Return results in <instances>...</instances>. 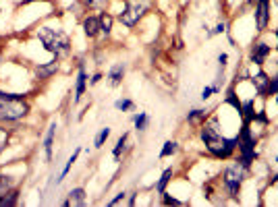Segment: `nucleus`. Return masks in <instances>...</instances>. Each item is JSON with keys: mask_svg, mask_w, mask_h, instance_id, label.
Masks as SVG:
<instances>
[{"mask_svg": "<svg viewBox=\"0 0 278 207\" xmlns=\"http://www.w3.org/2000/svg\"><path fill=\"white\" fill-rule=\"evenodd\" d=\"M239 151H241V158H239V164H243L245 168L251 166V162L255 160V139L251 137V131H249V122H243V129L239 133Z\"/></svg>", "mask_w": 278, "mask_h": 207, "instance_id": "nucleus-4", "label": "nucleus"}, {"mask_svg": "<svg viewBox=\"0 0 278 207\" xmlns=\"http://www.w3.org/2000/svg\"><path fill=\"white\" fill-rule=\"evenodd\" d=\"M249 3H255V0H249Z\"/></svg>", "mask_w": 278, "mask_h": 207, "instance_id": "nucleus-39", "label": "nucleus"}, {"mask_svg": "<svg viewBox=\"0 0 278 207\" xmlns=\"http://www.w3.org/2000/svg\"><path fill=\"white\" fill-rule=\"evenodd\" d=\"M227 58H229L227 54H220V56H218V63H220V67H225V65H227Z\"/></svg>", "mask_w": 278, "mask_h": 207, "instance_id": "nucleus-34", "label": "nucleus"}, {"mask_svg": "<svg viewBox=\"0 0 278 207\" xmlns=\"http://www.w3.org/2000/svg\"><path fill=\"white\" fill-rule=\"evenodd\" d=\"M201 139H203L206 147L216 155V158H220V160L231 158L233 151H235L237 145H239V135L233 137V139L222 137L220 131H218V127H216V120H212L210 125H206V127L201 129Z\"/></svg>", "mask_w": 278, "mask_h": 207, "instance_id": "nucleus-1", "label": "nucleus"}, {"mask_svg": "<svg viewBox=\"0 0 278 207\" xmlns=\"http://www.w3.org/2000/svg\"><path fill=\"white\" fill-rule=\"evenodd\" d=\"M100 31H104L106 35H108L110 31H113V17L106 15V13L100 17Z\"/></svg>", "mask_w": 278, "mask_h": 207, "instance_id": "nucleus-15", "label": "nucleus"}, {"mask_svg": "<svg viewBox=\"0 0 278 207\" xmlns=\"http://www.w3.org/2000/svg\"><path fill=\"white\" fill-rule=\"evenodd\" d=\"M222 31H227V25H225V23H220V25H218V27H216L212 33H222Z\"/></svg>", "mask_w": 278, "mask_h": 207, "instance_id": "nucleus-32", "label": "nucleus"}, {"mask_svg": "<svg viewBox=\"0 0 278 207\" xmlns=\"http://www.w3.org/2000/svg\"><path fill=\"white\" fill-rule=\"evenodd\" d=\"M69 201H65V205H83L85 203V191L83 189H73L69 193Z\"/></svg>", "mask_w": 278, "mask_h": 207, "instance_id": "nucleus-11", "label": "nucleus"}, {"mask_svg": "<svg viewBox=\"0 0 278 207\" xmlns=\"http://www.w3.org/2000/svg\"><path fill=\"white\" fill-rule=\"evenodd\" d=\"M199 118H206V112H203V110H193V112L187 114V120H189V122H195V120H199Z\"/></svg>", "mask_w": 278, "mask_h": 207, "instance_id": "nucleus-26", "label": "nucleus"}, {"mask_svg": "<svg viewBox=\"0 0 278 207\" xmlns=\"http://www.w3.org/2000/svg\"><path fill=\"white\" fill-rule=\"evenodd\" d=\"M164 201L169 203V205H181V203H179L177 199H173V197H164Z\"/></svg>", "mask_w": 278, "mask_h": 207, "instance_id": "nucleus-33", "label": "nucleus"}, {"mask_svg": "<svg viewBox=\"0 0 278 207\" xmlns=\"http://www.w3.org/2000/svg\"><path fill=\"white\" fill-rule=\"evenodd\" d=\"M171 176H173V170H164V174H162V178H160V182H158V193L164 195V189H166V184H169Z\"/></svg>", "mask_w": 278, "mask_h": 207, "instance_id": "nucleus-19", "label": "nucleus"}, {"mask_svg": "<svg viewBox=\"0 0 278 207\" xmlns=\"http://www.w3.org/2000/svg\"><path fill=\"white\" fill-rule=\"evenodd\" d=\"M85 3H87L89 7H94V9H102V7L108 3V0H85Z\"/></svg>", "mask_w": 278, "mask_h": 207, "instance_id": "nucleus-29", "label": "nucleus"}, {"mask_svg": "<svg viewBox=\"0 0 278 207\" xmlns=\"http://www.w3.org/2000/svg\"><path fill=\"white\" fill-rule=\"evenodd\" d=\"M54 131H57V127H50L48 129V135H46V143H44V147H46V158L50 160L52 158V143H54Z\"/></svg>", "mask_w": 278, "mask_h": 207, "instance_id": "nucleus-14", "label": "nucleus"}, {"mask_svg": "<svg viewBox=\"0 0 278 207\" xmlns=\"http://www.w3.org/2000/svg\"><path fill=\"white\" fill-rule=\"evenodd\" d=\"M77 155H79V149H77V151H75V153L71 155V158H69V162H67V166H65V170H63V174H61V178H59V182H61V180H63V178H65V176L69 174V170H71V166H73V164H75V160H77Z\"/></svg>", "mask_w": 278, "mask_h": 207, "instance_id": "nucleus-22", "label": "nucleus"}, {"mask_svg": "<svg viewBox=\"0 0 278 207\" xmlns=\"http://www.w3.org/2000/svg\"><path fill=\"white\" fill-rule=\"evenodd\" d=\"M108 135H110V129H108V127H106V129H102V131H100V135L96 137V143H94V145H96V147H102V145H104V141L108 139Z\"/></svg>", "mask_w": 278, "mask_h": 207, "instance_id": "nucleus-24", "label": "nucleus"}, {"mask_svg": "<svg viewBox=\"0 0 278 207\" xmlns=\"http://www.w3.org/2000/svg\"><path fill=\"white\" fill-rule=\"evenodd\" d=\"M147 122H150V116H147L145 112H141L139 116H135V127H137L139 131H145V129H147Z\"/></svg>", "mask_w": 278, "mask_h": 207, "instance_id": "nucleus-20", "label": "nucleus"}, {"mask_svg": "<svg viewBox=\"0 0 278 207\" xmlns=\"http://www.w3.org/2000/svg\"><path fill=\"white\" fill-rule=\"evenodd\" d=\"M270 52H272V48H270L268 44L260 42V44H255V46L251 48L249 58H251V63H253V65H264V60L270 56Z\"/></svg>", "mask_w": 278, "mask_h": 207, "instance_id": "nucleus-8", "label": "nucleus"}, {"mask_svg": "<svg viewBox=\"0 0 278 207\" xmlns=\"http://www.w3.org/2000/svg\"><path fill=\"white\" fill-rule=\"evenodd\" d=\"M7 139H9L7 131H5V129H0V151L5 149V145H7Z\"/></svg>", "mask_w": 278, "mask_h": 207, "instance_id": "nucleus-30", "label": "nucleus"}, {"mask_svg": "<svg viewBox=\"0 0 278 207\" xmlns=\"http://www.w3.org/2000/svg\"><path fill=\"white\" fill-rule=\"evenodd\" d=\"M17 203V193H5L3 197H0V207H11Z\"/></svg>", "mask_w": 278, "mask_h": 207, "instance_id": "nucleus-16", "label": "nucleus"}, {"mask_svg": "<svg viewBox=\"0 0 278 207\" xmlns=\"http://www.w3.org/2000/svg\"><path fill=\"white\" fill-rule=\"evenodd\" d=\"M278 93V77H274V79H270V83H268V91H266V95H276Z\"/></svg>", "mask_w": 278, "mask_h": 207, "instance_id": "nucleus-25", "label": "nucleus"}, {"mask_svg": "<svg viewBox=\"0 0 278 207\" xmlns=\"http://www.w3.org/2000/svg\"><path fill=\"white\" fill-rule=\"evenodd\" d=\"M270 21V0H257L255 7V27L257 31H264Z\"/></svg>", "mask_w": 278, "mask_h": 207, "instance_id": "nucleus-7", "label": "nucleus"}, {"mask_svg": "<svg viewBox=\"0 0 278 207\" xmlns=\"http://www.w3.org/2000/svg\"><path fill=\"white\" fill-rule=\"evenodd\" d=\"M121 201H125V193H121L117 199H113V201H110V205H119Z\"/></svg>", "mask_w": 278, "mask_h": 207, "instance_id": "nucleus-31", "label": "nucleus"}, {"mask_svg": "<svg viewBox=\"0 0 278 207\" xmlns=\"http://www.w3.org/2000/svg\"><path fill=\"white\" fill-rule=\"evenodd\" d=\"M274 35H276V39H278V29H276V31H274Z\"/></svg>", "mask_w": 278, "mask_h": 207, "instance_id": "nucleus-37", "label": "nucleus"}, {"mask_svg": "<svg viewBox=\"0 0 278 207\" xmlns=\"http://www.w3.org/2000/svg\"><path fill=\"white\" fill-rule=\"evenodd\" d=\"M145 11H147V3H145V0H127V7L123 11V15H121V21L127 27H133Z\"/></svg>", "mask_w": 278, "mask_h": 207, "instance_id": "nucleus-6", "label": "nucleus"}, {"mask_svg": "<svg viewBox=\"0 0 278 207\" xmlns=\"http://www.w3.org/2000/svg\"><path fill=\"white\" fill-rule=\"evenodd\" d=\"M175 151H177V143L175 141H166L162 151H160V155H162V158H169V155H173Z\"/></svg>", "mask_w": 278, "mask_h": 207, "instance_id": "nucleus-17", "label": "nucleus"}, {"mask_svg": "<svg viewBox=\"0 0 278 207\" xmlns=\"http://www.w3.org/2000/svg\"><path fill=\"white\" fill-rule=\"evenodd\" d=\"M276 3H278V0H276Z\"/></svg>", "mask_w": 278, "mask_h": 207, "instance_id": "nucleus-40", "label": "nucleus"}, {"mask_svg": "<svg viewBox=\"0 0 278 207\" xmlns=\"http://www.w3.org/2000/svg\"><path fill=\"white\" fill-rule=\"evenodd\" d=\"M123 75H125V67H123V65H115L113 69H110V83H113L115 87L121 85Z\"/></svg>", "mask_w": 278, "mask_h": 207, "instance_id": "nucleus-12", "label": "nucleus"}, {"mask_svg": "<svg viewBox=\"0 0 278 207\" xmlns=\"http://www.w3.org/2000/svg\"><path fill=\"white\" fill-rule=\"evenodd\" d=\"M251 81H253V85H255L257 93H260V95H266V91H268V83H270L268 75H266V73H257L255 77H251Z\"/></svg>", "mask_w": 278, "mask_h": 207, "instance_id": "nucleus-10", "label": "nucleus"}, {"mask_svg": "<svg viewBox=\"0 0 278 207\" xmlns=\"http://www.w3.org/2000/svg\"><path fill=\"white\" fill-rule=\"evenodd\" d=\"M274 164H278V155H276V158H274Z\"/></svg>", "mask_w": 278, "mask_h": 207, "instance_id": "nucleus-36", "label": "nucleus"}, {"mask_svg": "<svg viewBox=\"0 0 278 207\" xmlns=\"http://www.w3.org/2000/svg\"><path fill=\"white\" fill-rule=\"evenodd\" d=\"M83 31H85L87 37L98 35V31H100V19H98V17H87V19L83 21Z\"/></svg>", "mask_w": 278, "mask_h": 207, "instance_id": "nucleus-9", "label": "nucleus"}, {"mask_svg": "<svg viewBox=\"0 0 278 207\" xmlns=\"http://www.w3.org/2000/svg\"><path fill=\"white\" fill-rule=\"evenodd\" d=\"M85 83H87V75H85V71H79L77 89H75V99H77V101L81 99V95H83V91H85Z\"/></svg>", "mask_w": 278, "mask_h": 207, "instance_id": "nucleus-13", "label": "nucleus"}, {"mask_svg": "<svg viewBox=\"0 0 278 207\" xmlns=\"http://www.w3.org/2000/svg\"><path fill=\"white\" fill-rule=\"evenodd\" d=\"M218 91V85H214V87H206L203 91H201V99H208L212 93H216Z\"/></svg>", "mask_w": 278, "mask_h": 207, "instance_id": "nucleus-28", "label": "nucleus"}, {"mask_svg": "<svg viewBox=\"0 0 278 207\" xmlns=\"http://www.w3.org/2000/svg\"><path fill=\"white\" fill-rule=\"evenodd\" d=\"M11 184H13V180L9 176H0V197H3L11 189Z\"/></svg>", "mask_w": 278, "mask_h": 207, "instance_id": "nucleus-23", "label": "nucleus"}, {"mask_svg": "<svg viewBox=\"0 0 278 207\" xmlns=\"http://www.w3.org/2000/svg\"><path fill=\"white\" fill-rule=\"evenodd\" d=\"M127 139H129V135H123V137L119 139L117 147H115V158H117V160L121 158V153H123V149H125V143H127Z\"/></svg>", "mask_w": 278, "mask_h": 207, "instance_id": "nucleus-21", "label": "nucleus"}, {"mask_svg": "<svg viewBox=\"0 0 278 207\" xmlns=\"http://www.w3.org/2000/svg\"><path fill=\"white\" fill-rule=\"evenodd\" d=\"M270 180H272V182H278V174H274V176H272Z\"/></svg>", "mask_w": 278, "mask_h": 207, "instance_id": "nucleus-35", "label": "nucleus"}, {"mask_svg": "<svg viewBox=\"0 0 278 207\" xmlns=\"http://www.w3.org/2000/svg\"><path fill=\"white\" fill-rule=\"evenodd\" d=\"M117 108L119 110H131L133 108V101L131 99H119L117 101Z\"/></svg>", "mask_w": 278, "mask_h": 207, "instance_id": "nucleus-27", "label": "nucleus"}, {"mask_svg": "<svg viewBox=\"0 0 278 207\" xmlns=\"http://www.w3.org/2000/svg\"><path fill=\"white\" fill-rule=\"evenodd\" d=\"M38 35H40L42 44L46 46V50L54 52L57 56H63V54H67V52H69V46L71 44H69V37L63 31L50 29V27H42Z\"/></svg>", "mask_w": 278, "mask_h": 207, "instance_id": "nucleus-2", "label": "nucleus"}, {"mask_svg": "<svg viewBox=\"0 0 278 207\" xmlns=\"http://www.w3.org/2000/svg\"><path fill=\"white\" fill-rule=\"evenodd\" d=\"M27 114V104L21 101L19 95H3L0 97V120L9 122V120H17L21 116Z\"/></svg>", "mask_w": 278, "mask_h": 207, "instance_id": "nucleus-3", "label": "nucleus"}, {"mask_svg": "<svg viewBox=\"0 0 278 207\" xmlns=\"http://www.w3.org/2000/svg\"><path fill=\"white\" fill-rule=\"evenodd\" d=\"M57 69H59V63H50L48 67H40V69H38V75H40V77H50Z\"/></svg>", "mask_w": 278, "mask_h": 207, "instance_id": "nucleus-18", "label": "nucleus"}, {"mask_svg": "<svg viewBox=\"0 0 278 207\" xmlns=\"http://www.w3.org/2000/svg\"><path fill=\"white\" fill-rule=\"evenodd\" d=\"M245 166L243 164H233V166H229L227 170H225V187H227V191H229V195L231 197H237L239 195V189H241V182H243V178H245Z\"/></svg>", "mask_w": 278, "mask_h": 207, "instance_id": "nucleus-5", "label": "nucleus"}, {"mask_svg": "<svg viewBox=\"0 0 278 207\" xmlns=\"http://www.w3.org/2000/svg\"><path fill=\"white\" fill-rule=\"evenodd\" d=\"M3 95H5V93H3V91H0V97H3Z\"/></svg>", "mask_w": 278, "mask_h": 207, "instance_id": "nucleus-38", "label": "nucleus"}]
</instances>
